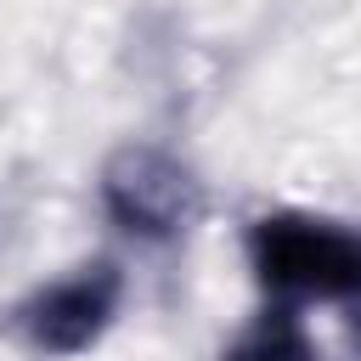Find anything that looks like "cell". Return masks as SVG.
Wrapping results in <instances>:
<instances>
[{
  "label": "cell",
  "mask_w": 361,
  "mask_h": 361,
  "mask_svg": "<svg viewBox=\"0 0 361 361\" xmlns=\"http://www.w3.org/2000/svg\"><path fill=\"white\" fill-rule=\"evenodd\" d=\"M102 209L135 243H169L197 220L203 186L164 147H118L102 169Z\"/></svg>",
  "instance_id": "obj_2"
},
{
  "label": "cell",
  "mask_w": 361,
  "mask_h": 361,
  "mask_svg": "<svg viewBox=\"0 0 361 361\" xmlns=\"http://www.w3.org/2000/svg\"><path fill=\"white\" fill-rule=\"evenodd\" d=\"M248 271L271 305H361V226L276 209L248 226Z\"/></svg>",
  "instance_id": "obj_1"
},
{
  "label": "cell",
  "mask_w": 361,
  "mask_h": 361,
  "mask_svg": "<svg viewBox=\"0 0 361 361\" xmlns=\"http://www.w3.org/2000/svg\"><path fill=\"white\" fill-rule=\"evenodd\" d=\"M124 305V271L113 259L73 265L17 305V338L34 355H85Z\"/></svg>",
  "instance_id": "obj_3"
},
{
  "label": "cell",
  "mask_w": 361,
  "mask_h": 361,
  "mask_svg": "<svg viewBox=\"0 0 361 361\" xmlns=\"http://www.w3.org/2000/svg\"><path fill=\"white\" fill-rule=\"evenodd\" d=\"M220 361H316V338H310V327H305L299 310L265 305L259 322H254Z\"/></svg>",
  "instance_id": "obj_4"
}]
</instances>
